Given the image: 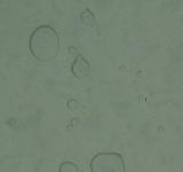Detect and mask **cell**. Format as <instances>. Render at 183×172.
I'll return each instance as SVG.
<instances>
[{
    "label": "cell",
    "mask_w": 183,
    "mask_h": 172,
    "mask_svg": "<svg viewBox=\"0 0 183 172\" xmlns=\"http://www.w3.org/2000/svg\"><path fill=\"white\" fill-rule=\"evenodd\" d=\"M60 49L57 32L48 25L37 28L30 38V51L39 61H51Z\"/></svg>",
    "instance_id": "1"
},
{
    "label": "cell",
    "mask_w": 183,
    "mask_h": 172,
    "mask_svg": "<svg viewBox=\"0 0 183 172\" xmlns=\"http://www.w3.org/2000/svg\"><path fill=\"white\" fill-rule=\"evenodd\" d=\"M60 172H80L79 167L72 162H64L60 165Z\"/></svg>",
    "instance_id": "4"
},
{
    "label": "cell",
    "mask_w": 183,
    "mask_h": 172,
    "mask_svg": "<svg viewBox=\"0 0 183 172\" xmlns=\"http://www.w3.org/2000/svg\"><path fill=\"white\" fill-rule=\"evenodd\" d=\"M90 71V66L88 61L81 55H78L72 63V73L79 79L87 77Z\"/></svg>",
    "instance_id": "3"
},
{
    "label": "cell",
    "mask_w": 183,
    "mask_h": 172,
    "mask_svg": "<svg viewBox=\"0 0 183 172\" xmlns=\"http://www.w3.org/2000/svg\"><path fill=\"white\" fill-rule=\"evenodd\" d=\"M92 172H126L121 155L117 153H100L90 162Z\"/></svg>",
    "instance_id": "2"
}]
</instances>
